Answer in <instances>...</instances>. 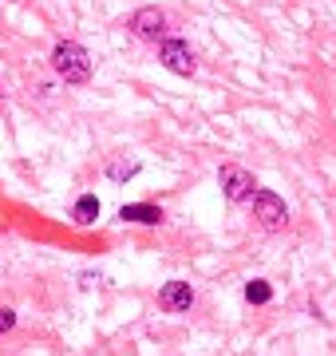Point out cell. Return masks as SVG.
<instances>
[{"mask_svg": "<svg viewBox=\"0 0 336 356\" xmlns=\"http://www.w3.org/2000/svg\"><path fill=\"white\" fill-rule=\"evenodd\" d=\"M52 67H56V76H64V83H87L91 79V56H87L83 44H76V40L56 44L52 48Z\"/></svg>", "mask_w": 336, "mask_h": 356, "instance_id": "obj_1", "label": "cell"}, {"mask_svg": "<svg viewBox=\"0 0 336 356\" xmlns=\"http://www.w3.org/2000/svg\"><path fill=\"white\" fill-rule=\"evenodd\" d=\"M158 64L170 67L174 76H194L198 60H194V51H190L186 40H162L158 44Z\"/></svg>", "mask_w": 336, "mask_h": 356, "instance_id": "obj_2", "label": "cell"}, {"mask_svg": "<svg viewBox=\"0 0 336 356\" xmlns=\"http://www.w3.org/2000/svg\"><path fill=\"white\" fill-rule=\"evenodd\" d=\"M253 214H258V222H261L265 229H281L285 222H289V206H285L281 194L253 191Z\"/></svg>", "mask_w": 336, "mask_h": 356, "instance_id": "obj_3", "label": "cell"}, {"mask_svg": "<svg viewBox=\"0 0 336 356\" xmlns=\"http://www.w3.org/2000/svg\"><path fill=\"white\" fill-rule=\"evenodd\" d=\"M131 32L139 40L162 44V40H167V13H162V8H139V13L131 16Z\"/></svg>", "mask_w": 336, "mask_h": 356, "instance_id": "obj_4", "label": "cell"}, {"mask_svg": "<svg viewBox=\"0 0 336 356\" xmlns=\"http://www.w3.org/2000/svg\"><path fill=\"white\" fill-rule=\"evenodd\" d=\"M218 182H221V191H226L230 202H246V198H253V175H249L246 166H221Z\"/></svg>", "mask_w": 336, "mask_h": 356, "instance_id": "obj_5", "label": "cell"}, {"mask_svg": "<svg viewBox=\"0 0 336 356\" xmlns=\"http://www.w3.org/2000/svg\"><path fill=\"white\" fill-rule=\"evenodd\" d=\"M158 305L167 309V313H182V309L194 305V289H190L186 281H167L162 293H158Z\"/></svg>", "mask_w": 336, "mask_h": 356, "instance_id": "obj_6", "label": "cell"}, {"mask_svg": "<svg viewBox=\"0 0 336 356\" xmlns=\"http://www.w3.org/2000/svg\"><path fill=\"white\" fill-rule=\"evenodd\" d=\"M119 218H123V222H142V226H158V222H162V210L151 206V202H131V206L119 210Z\"/></svg>", "mask_w": 336, "mask_h": 356, "instance_id": "obj_7", "label": "cell"}, {"mask_svg": "<svg viewBox=\"0 0 336 356\" xmlns=\"http://www.w3.org/2000/svg\"><path fill=\"white\" fill-rule=\"evenodd\" d=\"M72 218H76V226H91V222L99 218V198H95V194H83L76 202V210H72Z\"/></svg>", "mask_w": 336, "mask_h": 356, "instance_id": "obj_8", "label": "cell"}, {"mask_svg": "<svg viewBox=\"0 0 336 356\" xmlns=\"http://www.w3.org/2000/svg\"><path fill=\"white\" fill-rule=\"evenodd\" d=\"M269 297H273V289L265 285V281H249V285H246V301H249V305H265Z\"/></svg>", "mask_w": 336, "mask_h": 356, "instance_id": "obj_9", "label": "cell"}, {"mask_svg": "<svg viewBox=\"0 0 336 356\" xmlns=\"http://www.w3.org/2000/svg\"><path fill=\"white\" fill-rule=\"evenodd\" d=\"M135 170H139V163H115L111 170H107V175L115 178V182H127V178L135 175Z\"/></svg>", "mask_w": 336, "mask_h": 356, "instance_id": "obj_10", "label": "cell"}, {"mask_svg": "<svg viewBox=\"0 0 336 356\" xmlns=\"http://www.w3.org/2000/svg\"><path fill=\"white\" fill-rule=\"evenodd\" d=\"M12 325H16V313L12 309H0V332H8Z\"/></svg>", "mask_w": 336, "mask_h": 356, "instance_id": "obj_11", "label": "cell"}]
</instances>
